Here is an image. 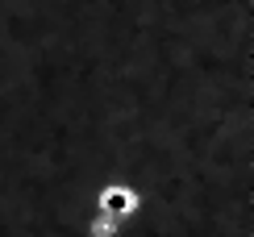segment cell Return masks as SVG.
<instances>
[{"instance_id": "obj_1", "label": "cell", "mask_w": 254, "mask_h": 237, "mask_svg": "<svg viewBox=\"0 0 254 237\" xmlns=\"http://www.w3.org/2000/svg\"><path fill=\"white\" fill-rule=\"evenodd\" d=\"M92 212H104V217H113V221H121V225H133L146 212V196L133 187V183L113 179V183H104V187H96V196H92Z\"/></svg>"}]
</instances>
